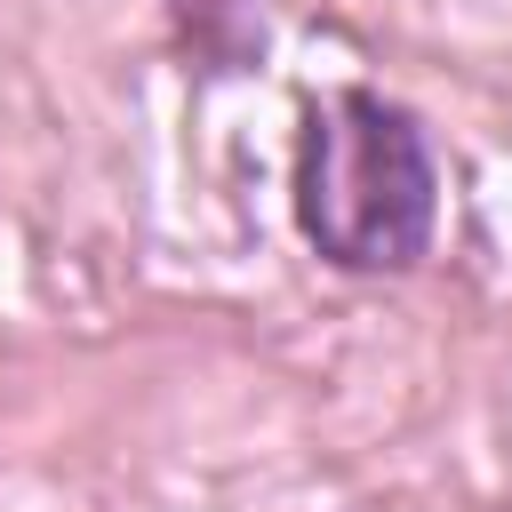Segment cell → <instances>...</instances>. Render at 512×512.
I'll use <instances>...</instances> for the list:
<instances>
[{
	"label": "cell",
	"mask_w": 512,
	"mask_h": 512,
	"mask_svg": "<svg viewBox=\"0 0 512 512\" xmlns=\"http://www.w3.org/2000/svg\"><path fill=\"white\" fill-rule=\"evenodd\" d=\"M432 216H440V168L416 112L368 88H336L304 112L296 224L328 264L400 272L432 248Z\"/></svg>",
	"instance_id": "cell-1"
}]
</instances>
